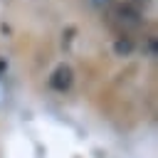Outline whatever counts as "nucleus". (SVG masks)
<instances>
[{
  "label": "nucleus",
  "mask_w": 158,
  "mask_h": 158,
  "mask_svg": "<svg viewBox=\"0 0 158 158\" xmlns=\"http://www.w3.org/2000/svg\"><path fill=\"white\" fill-rule=\"evenodd\" d=\"M106 17H109V25H111L121 37L133 35V32H136V30H141V25H143L138 7L128 5V2L111 5V10H109V15H106Z\"/></svg>",
  "instance_id": "f257e3e1"
},
{
  "label": "nucleus",
  "mask_w": 158,
  "mask_h": 158,
  "mask_svg": "<svg viewBox=\"0 0 158 158\" xmlns=\"http://www.w3.org/2000/svg\"><path fill=\"white\" fill-rule=\"evenodd\" d=\"M123 2H128V5H133V7H138V5H143V2H148V0H123Z\"/></svg>",
  "instance_id": "7ed1b4c3"
},
{
  "label": "nucleus",
  "mask_w": 158,
  "mask_h": 158,
  "mask_svg": "<svg viewBox=\"0 0 158 158\" xmlns=\"http://www.w3.org/2000/svg\"><path fill=\"white\" fill-rule=\"evenodd\" d=\"M69 84H72V69L69 67H57V72L52 74V86L64 91Z\"/></svg>",
  "instance_id": "f03ea898"
}]
</instances>
